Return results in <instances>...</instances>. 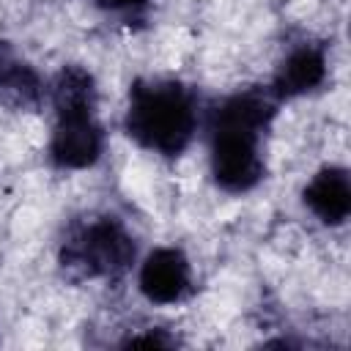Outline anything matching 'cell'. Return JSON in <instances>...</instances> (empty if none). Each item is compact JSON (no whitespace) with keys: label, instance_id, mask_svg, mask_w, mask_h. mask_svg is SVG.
Segmentation results:
<instances>
[{"label":"cell","instance_id":"4","mask_svg":"<svg viewBox=\"0 0 351 351\" xmlns=\"http://www.w3.org/2000/svg\"><path fill=\"white\" fill-rule=\"evenodd\" d=\"M55 258L58 266L74 280L115 282L137 266L140 244L126 219L110 211H93L63 228Z\"/></svg>","mask_w":351,"mask_h":351},{"label":"cell","instance_id":"2","mask_svg":"<svg viewBox=\"0 0 351 351\" xmlns=\"http://www.w3.org/2000/svg\"><path fill=\"white\" fill-rule=\"evenodd\" d=\"M200 93L176 77H137L129 85L121 129L140 148L159 159L184 156L203 129Z\"/></svg>","mask_w":351,"mask_h":351},{"label":"cell","instance_id":"7","mask_svg":"<svg viewBox=\"0 0 351 351\" xmlns=\"http://www.w3.org/2000/svg\"><path fill=\"white\" fill-rule=\"evenodd\" d=\"M47 101V77L19 49L0 38V107L11 112H33Z\"/></svg>","mask_w":351,"mask_h":351},{"label":"cell","instance_id":"6","mask_svg":"<svg viewBox=\"0 0 351 351\" xmlns=\"http://www.w3.org/2000/svg\"><path fill=\"white\" fill-rule=\"evenodd\" d=\"M329 80V55L318 41H296L277 60L269 80V93L282 101H296L310 93H318Z\"/></svg>","mask_w":351,"mask_h":351},{"label":"cell","instance_id":"10","mask_svg":"<svg viewBox=\"0 0 351 351\" xmlns=\"http://www.w3.org/2000/svg\"><path fill=\"white\" fill-rule=\"evenodd\" d=\"M123 346H145V348H170L176 346L173 337H167L162 329H148L145 335H129L123 340Z\"/></svg>","mask_w":351,"mask_h":351},{"label":"cell","instance_id":"8","mask_svg":"<svg viewBox=\"0 0 351 351\" xmlns=\"http://www.w3.org/2000/svg\"><path fill=\"white\" fill-rule=\"evenodd\" d=\"M302 206L326 228H340L351 217V178L343 165H321L302 186Z\"/></svg>","mask_w":351,"mask_h":351},{"label":"cell","instance_id":"1","mask_svg":"<svg viewBox=\"0 0 351 351\" xmlns=\"http://www.w3.org/2000/svg\"><path fill=\"white\" fill-rule=\"evenodd\" d=\"M280 101L266 85L239 88L203 115L211 184L233 197L250 195L266 178V140Z\"/></svg>","mask_w":351,"mask_h":351},{"label":"cell","instance_id":"5","mask_svg":"<svg viewBox=\"0 0 351 351\" xmlns=\"http://www.w3.org/2000/svg\"><path fill=\"white\" fill-rule=\"evenodd\" d=\"M137 291L154 307H176L195 291V269L181 247H154L137 261Z\"/></svg>","mask_w":351,"mask_h":351},{"label":"cell","instance_id":"3","mask_svg":"<svg viewBox=\"0 0 351 351\" xmlns=\"http://www.w3.org/2000/svg\"><path fill=\"white\" fill-rule=\"evenodd\" d=\"M47 104L52 110V132L47 140V162L60 173L90 170L107 148L104 123L99 118V82L80 63L60 66L47 80Z\"/></svg>","mask_w":351,"mask_h":351},{"label":"cell","instance_id":"9","mask_svg":"<svg viewBox=\"0 0 351 351\" xmlns=\"http://www.w3.org/2000/svg\"><path fill=\"white\" fill-rule=\"evenodd\" d=\"M101 16L121 22V25H137L148 16L154 0H88Z\"/></svg>","mask_w":351,"mask_h":351}]
</instances>
